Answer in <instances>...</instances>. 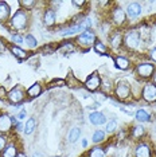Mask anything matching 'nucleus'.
<instances>
[{
  "label": "nucleus",
  "instance_id": "58836bf2",
  "mask_svg": "<svg viewBox=\"0 0 156 157\" xmlns=\"http://www.w3.org/2000/svg\"><path fill=\"white\" fill-rule=\"evenodd\" d=\"M31 157H46V156L43 155V153H41V152H34Z\"/></svg>",
  "mask_w": 156,
  "mask_h": 157
},
{
  "label": "nucleus",
  "instance_id": "9b49d317",
  "mask_svg": "<svg viewBox=\"0 0 156 157\" xmlns=\"http://www.w3.org/2000/svg\"><path fill=\"white\" fill-rule=\"evenodd\" d=\"M123 40H124V34L120 30H115L109 34V46L113 50H117L123 46Z\"/></svg>",
  "mask_w": 156,
  "mask_h": 157
},
{
  "label": "nucleus",
  "instance_id": "f704fd0d",
  "mask_svg": "<svg viewBox=\"0 0 156 157\" xmlns=\"http://www.w3.org/2000/svg\"><path fill=\"white\" fill-rule=\"evenodd\" d=\"M7 145H8V144H7V137H6V136H0V152L4 151Z\"/></svg>",
  "mask_w": 156,
  "mask_h": 157
},
{
  "label": "nucleus",
  "instance_id": "393cba45",
  "mask_svg": "<svg viewBox=\"0 0 156 157\" xmlns=\"http://www.w3.org/2000/svg\"><path fill=\"white\" fill-rule=\"evenodd\" d=\"M18 146L15 144H8L6 146V149L2 152L3 157H16L18 156Z\"/></svg>",
  "mask_w": 156,
  "mask_h": 157
},
{
  "label": "nucleus",
  "instance_id": "a878e982",
  "mask_svg": "<svg viewBox=\"0 0 156 157\" xmlns=\"http://www.w3.org/2000/svg\"><path fill=\"white\" fill-rule=\"evenodd\" d=\"M88 157H106V152L101 146H94L88 152Z\"/></svg>",
  "mask_w": 156,
  "mask_h": 157
},
{
  "label": "nucleus",
  "instance_id": "37998d69",
  "mask_svg": "<svg viewBox=\"0 0 156 157\" xmlns=\"http://www.w3.org/2000/svg\"><path fill=\"white\" fill-rule=\"evenodd\" d=\"M154 132H155V136H156V124H155V128H154Z\"/></svg>",
  "mask_w": 156,
  "mask_h": 157
},
{
  "label": "nucleus",
  "instance_id": "9d476101",
  "mask_svg": "<svg viewBox=\"0 0 156 157\" xmlns=\"http://www.w3.org/2000/svg\"><path fill=\"white\" fill-rule=\"evenodd\" d=\"M125 13H127V17H129L131 20H135L141 16V13H143V7L137 2H131V3H128V6H127V8H125Z\"/></svg>",
  "mask_w": 156,
  "mask_h": 157
},
{
  "label": "nucleus",
  "instance_id": "2f4dec72",
  "mask_svg": "<svg viewBox=\"0 0 156 157\" xmlns=\"http://www.w3.org/2000/svg\"><path fill=\"white\" fill-rule=\"evenodd\" d=\"M11 40H12V43H15L16 46H20V44H23V43H24V38H23L20 34H18V33L12 34Z\"/></svg>",
  "mask_w": 156,
  "mask_h": 157
},
{
  "label": "nucleus",
  "instance_id": "f257e3e1",
  "mask_svg": "<svg viewBox=\"0 0 156 157\" xmlns=\"http://www.w3.org/2000/svg\"><path fill=\"white\" fill-rule=\"evenodd\" d=\"M28 24H30V11H26V10H23V8L16 11L8 20L10 28L15 30V31L26 30L28 27Z\"/></svg>",
  "mask_w": 156,
  "mask_h": 157
},
{
  "label": "nucleus",
  "instance_id": "4c0bfd02",
  "mask_svg": "<svg viewBox=\"0 0 156 157\" xmlns=\"http://www.w3.org/2000/svg\"><path fill=\"white\" fill-rule=\"evenodd\" d=\"M72 4L73 6H76V7H82V6H85L86 4V2H84V0H74V2H72Z\"/></svg>",
  "mask_w": 156,
  "mask_h": 157
},
{
  "label": "nucleus",
  "instance_id": "c756f323",
  "mask_svg": "<svg viewBox=\"0 0 156 157\" xmlns=\"http://www.w3.org/2000/svg\"><path fill=\"white\" fill-rule=\"evenodd\" d=\"M117 128H119V122L113 118V120H111L108 124H106L105 132H106V133H109V134H112V133H115V132L117 130Z\"/></svg>",
  "mask_w": 156,
  "mask_h": 157
},
{
  "label": "nucleus",
  "instance_id": "c85d7f7f",
  "mask_svg": "<svg viewBox=\"0 0 156 157\" xmlns=\"http://www.w3.org/2000/svg\"><path fill=\"white\" fill-rule=\"evenodd\" d=\"M94 50H96V52L97 54H101V55H108L106 54V51H108V47H106V44L104 43V42H101V40H97L94 43Z\"/></svg>",
  "mask_w": 156,
  "mask_h": 157
},
{
  "label": "nucleus",
  "instance_id": "7ed1b4c3",
  "mask_svg": "<svg viewBox=\"0 0 156 157\" xmlns=\"http://www.w3.org/2000/svg\"><path fill=\"white\" fill-rule=\"evenodd\" d=\"M132 94V86L127 79H119L115 85V95L119 101H128Z\"/></svg>",
  "mask_w": 156,
  "mask_h": 157
},
{
  "label": "nucleus",
  "instance_id": "39448f33",
  "mask_svg": "<svg viewBox=\"0 0 156 157\" xmlns=\"http://www.w3.org/2000/svg\"><path fill=\"white\" fill-rule=\"evenodd\" d=\"M155 70H156V66L152 62H150V60L137 63L136 69H135V71H136V75L139 77L140 79H144V81L152 79Z\"/></svg>",
  "mask_w": 156,
  "mask_h": 157
},
{
  "label": "nucleus",
  "instance_id": "7c9ffc66",
  "mask_svg": "<svg viewBox=\"0 0 156 157\" xmlns=\"http://www.w3.org/2000/svg\"><path fill=\"white\" fill-rule=\"evenodd\" d=\"M20 6L23 7V10H26V11H30V10H33V7L37 4V2H34V0H22V2H19Z\"/></svg>",
  "mask_w": 156,
  "mask_h": 157
},
{
  "label": "nucleus",
  "instance_id": "cd10ccee",
  "mask_svg": "<svg viewBox=\"0 0 156 157\" xmlns=\"http://www.w3.org/2000/svg\"><path fill=\"white\" fill-rule=\"evenodd\" d=\"M94 144H101V142L105 141V132L101 130V129H97L93 133V137H92Z\"/></svg>",
  "mask_w": 156,
  "mask_h": 157
},
{
  "label": "nucleus",
  "instance_id": "423d86ee",
  "mask_svg": "<svg viewBox=\"0 0 156 157\" xmlns=\"http://www.w3.org/2000/svg\"><path fill=\"white\" fill-rule=\"evenodd\" d=\"M6 97H7V99H8V102L11 103V105H20V103L24 102L27 94H26L24 89L20 86V85H16L15 87H12L11 90L7 93Z\"/></svg>",
  "mask_w": 156,
  "mask_h": 157
},
{
  "label": "nucleus",
  "instance_id": "a211bd4d",
  "mask_svg": "<svg viewBox=\"0 0 156 157\" xmlns=\"http://www.w3.org/2000/svg\"><path fill=\"white\" fill-rule=\"evenodd\" d=\"M11 11L12 10L10 8L8 3L0 0V22L4 23L7 20H10V17H11Z\"/></svg>",
  "mask_w": 156,
  "mask_h": 157
},
{
  "label": "nucleus",
  "instance_id": "dca6fc26",
  "mask_svg": "<svg viewBox=\"0 0 156 157\" xmlns=\"http://www.w3.org/2000/svg\"><path fill=\"white\" fill-rule=\"evenodd\" d=\"M89 121L93 125H96V126H100V125L106 122V116L102 112H98V110H96V112H92L89 114Z\"/></svg>",
  "mask_w": 156,
  "mask_h": 157
},
{
  "label": "nucleus",
  "instance_id": "ea45409f",
  "mask_svg": "<svg viewBox=\"0 0 156 157\" xmlns=\"http://www.w3.org/2000/svg\"><path fill=\"white\" fill-rule=\"evenodd\" d=\"M152 83L156 86V70H155V73H154V77H152Z\"/></svg>",
  "mask_w": 156,
  "mask_h": 157
},
{
  "label": "nucleus",
  "instance_id": "aec40b11",
  "mask_svg": "<svg viewBox=\"0 0 156 157\" xmlns=\"http://www.w3.org/2000/svg\"><path fill=\"white\" fill-rule=\"evenodd\" d=\"M42 90H43V89H42V85L39 83V82H35L34 85H31V86L27 89L26 94H27V97L30 99H33V98L39 97V95L42 94Z\"/></svg>",
  "mask_w": 156,
  "mask_h": 157
},
{
  "label": "nucleus",
  "instance_id": "79ce46f5",
  "mask_svg": "<svg viewBox=\"0 0 156 157\" xmlns=\"http://www.w3.org/2000/svg\"><path fill=\"white\" fill-rule=\"evenodd\" d=\"M16 157H27L26 155H24V153H18V156Z\"/></svg>",
  "mask_w": 156,
  "mask_h": 157
},
{
  "label": "nucleus",
  "instance_id": "bb28decb",
  "mask_svg": "<svg viewBox=\"0 0 156 157\" xmlns=\"http://www.w3.org/2000/svg\"><path fill=\"white\" fill-rule=\"evenodd\" d=\"M24 43L27 44L28 48H37L38 47V40L33 34H27L26 36H24Z\"/></svg>",
  "mask_w": 156,
  "mask_h": 157
},
{
  "label": "nucleus",
  "instance_id": "1a4fd4ad",
  "mask_svg": "<svg viewBox=\"0 0 156 157\" xmlns=\"http://www.w3.org/2000/svg\"><path fill=\"white\" fill-rule=\"evenodd\" d=\"M111 17H112V22L115 26L120 27V26H124L127 23V13H125V10H123L121 7H115L111 12Z\"/></svg>",
  "mask_w": 156,
  "mask_h": 157
},
{
  "label": "nucleus",
  "instance_id": "c9c22d12",
  "mask_svg": "<svg viewBox=\"0 0 156 157\" xmlns=\"http://www.w3.org/2000/svg\"><path fill=\"white\" fill-rule=\"evenodd\" d=\"M26 116H27V112L24 109H22L19 113L16 114V118H18V121H23L24 118H26Z\"/></svg>",
  "mask_w": 156,
  "mask_h": 157
},
{
  "label": "nucleus",
  "instance_id": "2eb2a0df",
  "mask_svg": "<svg viewBox=\"0 0 156 157\" xmlns=\"http://www.w3.org/2000/svg\"><path fill=\"white\" fill-rule=\"evenodd\" d=\"M57 23V13L55 8H46L43 12V24L46 27H53Z\"/></svg>",
  "mask_w": 156,
  "mask_h": 157
},
{
  "label": "nucleus",
  "instance_id": "b1692460",
  "mask_svg": "<svg viewBox=\"0 0 156 157\" xmlns=\"http://www.w3.org/2000/svg\"><path fill=\"white\" fill-rule=\"evenodd\" d=\"M80 137H81V129L78 126H74L70 129L69 134H67V141H69L70 144H74V142H77L80 140Z\"/></svg>",
  "mask_w": 156,
  "mask_h": 157
},
{
  "label": "nucleus",
  "instance_id": "412c9836",
  "mask_svg": "<svg viewBox=\"0 0 156 157\" xmlns=\"http://www.w3.org/2000/svg\"><path fill=\"white\" fill-rule=\"evenodd\" d=\"M135 118H136L137 122L145 124V122H150L151 121V116L145 109H137L136 113H135Z\"/></svg>",
  "mask_w": 156,
  "mask_h": 157
},
{
  "label": "nucleus",
  "instance_id": "f3484780",
  "mask_svg": "<svg viewBox=\"0 0 156 157\" xmlns=\"http://www.w3.org/2000/svg\"><path fill=\"white\" fill-rule=\"evenodd\" d=\"M115 60V66L117 67L119 70L121 71H127L131 69V60L128 58H125V56H121V55H117L113 58Z\"/></svg>",
  "mask_w": 156,
  "mask_h": 157
},
{
  "label": "nucleus",
  "instance_id": "6e6552de",
  "mask_svg": "<svg viewBox=\"0 0 156 157\" xmlns=\"http://www.w3.org/2000/svg\"><path fill=\"white\" fill-rule=\"evenodd\" d=\"M141 98L147 103L156 102V86L152 82H147V83L141 87Z\"/></svg>",
  "mask_w": 156,
  "mask_h": 157
},
{
  "label": "nucleus",
  "instance_id": "20e7f679",
  "mask_svg": "<svg viewBox=\"0 0 156 157\" xmlns=\"http://www.w3.org/2000/svg\"><path fill=\"white\" fill-rule=\"evenodd\" d=\"M74 42H76V44L80 48L86 51V50H90L92 46H94V43L97 42V35H96L94 31L88 30V31H84L82 34L78 35Z\"/></svg>",
  "mask_w": 156,
  "mask_h": 157
},
{
  "label": "nucleus",
  "instance_id": "0eeeda50",
  "mask_svg": "<svg viewBox=\"0 0 156 157\" xmlns=\"http://www.w3.org/2000/svg\"><path fill=\"white\" fill-rule=\"evenodd\" d=\"M101 83H102L101 75L98 74V71H94V73H92L90 75L86 78V81H85V89H86L88 91L96 93L98 89H101Z\"/></svg>",
  "mask_w": 156,
  "mask_h": 157
},
{
  "label": "nucleus",
  "instance_id": "473e14b6",
  "mask_svg": "<svg viewBox=\"0 0 156 157\" xmlns=\"http://www.w3.org/2000/svg\"><path fill=\"white\" fill-rule=\"evenodd\" d=\"M148 59H150V62H152L155 65L156 63V46H154V47L150 48V51H148Z\"/></svg>",
  "mask_w": 156,
  "mask_h": 157
},
{
  "label": "nucleus",
  "instance_id": "a19ab883",
  "mask_svg": "<svg viewBox=\"0 0 156 157\" xmlns=\"http://www.w3.org/2000/svg\"><path fill=\"white\" fill-rule=\"evenodd\" d=\"M86 146H88V140L86 138H84L82 140V148H86Z\"/></svg>",
  "mask_w": 156,
  "mask_h": 157
},
{
  "label": "nucleus",
  "instance_id": "72a5a7b5",
  "mask_svg": "<svg viewBox=\"0 0 156 157\" xmlns=\"http://www.w3.org/2000/svg\"><path fill=\"white\" fill-rule=\"evenodd\" d=\"M66 85V81L65 79H54L49 83L47 89H51V87H55V86H65Z\"/></svg>",
  "mask_w": 156,
  "mask_h": 157
},
{
  "label": "nucleus",
  "instance_id": "4468645a",
  "mask_svg": "<svg viewBox=\"0 0 156 157\" xmlns=\"http://www.w3.org/2000/svg\"><path fill=\"white\" fill-rule=\"evenodd\" d=\"M84 27H82V24L81 23H78V24H70V26H67L65 28H62L61 31H59V35L63 38H66V36H72V35H76L78 33H81L82 34L84 33Z\"/></svg>",
  "mask_w": 156,
  "mask_h": 157
},
{
  "label": "nucleus",
  "instance_id": "5701e85b",
  "mask_svg": "<svg viewBox=\"0 0 156 157\" xmlns=\"http://www.w3.org/2000/svg\"><path fill=\"white\" fill-rule=\"evenodd\" d=\"M10 50H11V52H12V54L15 55L19 60H23V59H27V58H28V52L26 51V50L20 48L19 46H11V47H10Z\"/></svg>",
  "mask_w": 156,
  "mask_h": 157
},
{
  "label": "nucleus",
  "instance_id": "e433bc0d",
  "mask_svg": "<svg viewBox=\"0 0 156 157\" xmlns=\"http://www.w3.org/2000/svg\"><path fill=\"white\" fill-rule=\"evenodd\" d=\"M100 106H101V103L94 102V103H92V105H88L86 108H88V109H90V110H94V112H96V109H97V108H100Z\"/></svg>",
  "mask_w": 156,
  "mask_h": 157
},
{
  "label": "nucleus",
  "instance_id": "6ab92c4d",
  "mask_svg": "<svg viewBox=\"0 0 156 157\" xmlns=\"http://www.w3.org/2000/svg\"><path fill=\"white\" fill-rule=\"evenodd\" d=\"M145 134H147V130H145L143 125H135V126H132V129L129 130V136L133 140H140Z\"/></svg>",
  "mask_w": 156,
  "mask_h": 157
},
{
  "label": "nucleus",
  "instance_id": "ddd939ff",
  "mask_svg": "<svg viewBox=\"0 0 156 157\" xmlns=\"http://www.w3.org/2000/svg\"><path fill=\"white\" fill-rule=\"evenodd\" d=\"M135 157H152V148L148 142L141 141L135 148Z\"/></svg>",
  "mask_w": 156,
  "mask_h": 157
},
{
  "label": "nucleus",
  "instance_id": "f03ea898",
  "mask_svg": "<svg viewBox=\"0 0 156 157\" xmlns=\"http://www.w3.org/2000/svg\"><path fill=\"white\" fill-rule=\"evenodd\" d=\"M123 46L129 51H136L137 48L141 46V36L139 30H128L124 34V40Z\"/></svg>",
  "mask_w": 156,
  "mask_h": 157
},
{
  "label": "nucleus",
  "instance_id": "4be33fe9",
  "mask_svg": "<svg viewBox=\"0 0 156 157\" xmlns=\"http://www.w3.org/2000/svg\"><path fill=\"white\" fill-rule=\"evenodd\" d=\"M35 128H37V120H35L34 117H30V118L26 121V124H24L23 133L26 134V136L33 134V133H34V130H35Z\"/></svg>",
  "mask_w": 156,
  "mask_h": 157
},
{
  "label": "nucleus",
  "instance_id": "f8f14e48",
  "mask_svg": "<svg viewBox=\"0 0 156 157\" xmlns=\"http://www.w3.org/2000/svg\"><path fill=\"white\" fill-rule=\"evenodd\" d=\"M14 126L12 124V117L7 113H2L0 114V133L2 134H7L10 133Z\"/></svg>",
  "mask_w": 156,
  "mask_h": 157
}]
</instances>
